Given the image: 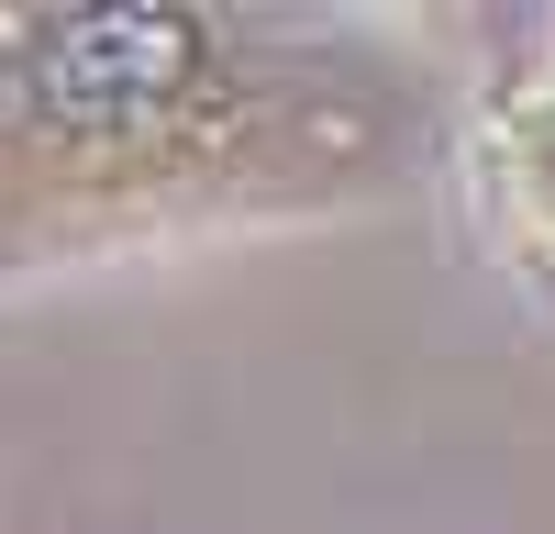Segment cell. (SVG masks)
Returning <instances> with one entry per match:
<instances>
[{"label":"cell","mask_w":555,"mask_h":534,"mask_svg":"<svg viewBox=\"0 0 555 534\" xmlns=\"http://www.w3.org/2000/svg\"><path fill=\"white\" fill-rule=\"evenodd\" d=\"M423 156V89L345 23L211 0L0 12V267L356 212Z\"/></svg>","instance_id":"cell-1"},{"label":"cell","mask_w":555,"mask_h":534,"mask_svg":"<svg viewBox=\"0 0 555 534\" xmlns=\"http://www.w3.org/2000/svg\"><path fill=\"white\" fill-rule=\"evenodd\" d=\"M478 156H489V201H500V223H512V245L533 267H555V67H522L489 101Z\"/></svg>","instance_id":"cell-2"}]
</instances>
